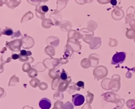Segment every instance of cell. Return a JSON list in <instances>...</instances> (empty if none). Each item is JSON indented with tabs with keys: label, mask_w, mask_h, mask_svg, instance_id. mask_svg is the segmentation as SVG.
<instances>
[{
	"label": "cell",
	"mask_w": 135,
	"mask_h": 109,
	"mask_svg": "<svg viewBox=\"0 0 135 109\" xmlns=\"http://www.w3.org/2000/svg\"><path fill=\"white\" fill-rule=\"evenodd\" d=\"M60 78L62 80H65L67 79L68 76H67V74L65 71H63V72H62L61 75H60Z\"/></svg>",
	"instance_id": "obj_6"
},
{
	"label": "cell",
	"mask_w": 135,
	"mask_h": 109,
	"mask_svg": "<svg viewBox=\"0 0 135 109\" xmlns=\"http://www.w3.org/2000/svg\"><path fill=\"white\" fill-rule=\"evenodd\" d=\"M110 3L113 6H116L117 4V1L116 0H111V1Z\"/></svg>",
	"instance_id": "obj_10"
},
{
	"label": "cell",
	"mask_w": 135,
	"mask_h": 109,
	"mask_svg": "<svg viewBox=\"0 0 135 109\" xmlns=\"http://www.w3.org/2000/svg\"><path fill=\"white\" fill-rule=\"evenodd\" d=\"M20 55L22 56H28L32 55V52L30 51H27L26 50H23L21 51Z\"/></svg>",
	"instance_id": "obj_5"
},
{
	"label": "cell",
	"mask_w": 135,
	"mask_h": 109,
	"mask_svg": "<svg viewBox=\"0 0 135 109\" xmlns=\"http://www.w3.org/2000/svg\"><path fill=\"white\" fill-rule=\"evenodd\" d=\"M40 108L42 109H49L51 107V101L47 98H42L40 100L39 103Z\"/></svg>",
	"instance_id": "obj_3"
},
{
	"label": "cell",
	"mask_w": 135,
	"mask_h": 109,
	"mask_svg": "<svg viewBox=\"0 0 135 109\" xmlns=\"http://www.w3.org/2000/svg\"><path fill=\"white\" fill-rule=\"evenodd\" d=\"M13 33V30L11 29H9V28L4 30L3 32V34L8 36H11Z\"/></svg>",
	"instance_id": "obj_4"
},
{
	"label": "cell",
	"mask_w": 135,
	"mask_h": 109,
	"mask_svg": "<svg viewBox=\"0 0 135 109\" xmlns=\"http://www.w3.org/2000/svg\"><path fill=\"white\" fill-rule=\"evenodd\" d=\"M77 85L78 87H82L84 88V82L82 81H79L77 83Z\"/></svg>",
	"instance_id": "obj_7"
},
{
	"label": "cell",
	"mask_w": 135,
	"mask_h": 109,
	"mask_svg": "<svg viewBox=\"0 0 135 109\" xmlns=\"http://www.w3.org/2000/svg\"><path fill=\"white\" fill-rule=\"evenodd\" d=\"M126 57V53L121 52H118L114 55L112 58L111 64L112 65H118L123 63Z\"/></svg>",
	"instance_id": "obj_1"
},
{
	"label": "cell",
	"mask_w": 135,
	"mask_h": 109,
	"mask_svg": "<svg viewBox=\"0 0 135 109\" xmlns=\"http://www.w3.org/2000/svg\"><path fill=\"white\" fill-rule=\"evenodd\" d=\"M72 102L74 106H78L82 105L85 101L84 97L82 94H77L72 96Z\"/></svg>",
	"instance_id": "obj_2"
},
{
	"label": "cell",
	"mask_w": 135,
	"mask_h": 109,
	"mask_svg": "<svg viewBox=\"0 0 135 109\" xmlns=\"http://www.w3.org/2000/svg\"><path fill=\"white\" fill-rule=\"evenodd\" d=\"M12 59H17L19 58V55H17V54H13L12 55Z\"/></svg>",
	"instance_id": "obj_9"
},
{
	"label": "cell",
	"mask_w": 135,
	"mask_h": 109,
	"mask_svg": "<svg viewBox=\"0 0 135 109\" xmlns=\"http://www.w3.org/2000/svg\"><path fill=\"white\" fill-rule=\"evenodd\" d=\"M41 9H42V11H44L45 12H46L49 10L48 7L47 6H45V5L42 6Z\"/></svg>",
	"instance_id": "obj_8"
}]
</instances>
